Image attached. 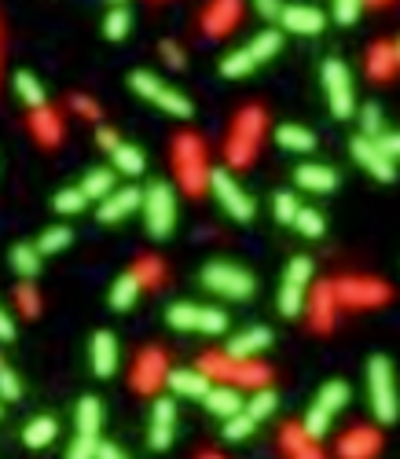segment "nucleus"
Masks as SVG:
<instances>
[{
	"label": "nucleus",
	"instance_id": "f257e3e1",
	"mask_svg": "<svg viewBox=\"0 0 400 459\" xmlns=\"http://www.w3.org/2000/svg\"><path fill=\"white\" fill-rule=\"evenodd\" d=\"M367 401L379 422H396L400 401H396V372L389 357H371L367 360Z\"/></svg>",
	"mask_w": 400,
	"mask_h": 459
},
{
	"label": "nucleus",
	"instance_id": "f03ea898",
	"mask_svg": "<svg viewBox=\"0 0 400 459\" xmlns=\"http://www.w3.org/2000/svg\"><path fill=\"white\" fill-rule=\"evenodd\" d=\"M129 88L136 92V96H143L147 103H155L162 114H169V118H192L195 114V107H192V100L184 96V92H176L173 85H166L162 78H155L151 70H133L129 74Z\"/></svg>",
	"mask_w": 400,
	"mask_h": 459
},
{
	"label": "nucleus",
	"instance_id": "7ed1b4c3",
	"mask_svg": "<svg viewBox=\"0 0 400 459\" xmlns=\"http://www.w3.org/2000/svg\"><path fill=\"white\" fill-rule=\"evenodd\" d=\"M143 221H147V235L151 239H169L176 228V192L169 188L166 180H155L143 192Z\"/></svg>",
	"mask_w": 400,
	"mask_h": 459
},
{
	"label": "nucleus",
	"instance_id": "20e7f679",
	"mask_svg": "<svg viewBox=\"0 0 400 459\" xmlns=\"http://www.w3.org/2000/svg\"><path fill=\"white\" fill-rule=\"evenodd\" d=\"M349 405V386L346 382H327L323 389H320V397L313 401V408L305 412V438L309 441H320L327 430H331V422H334V415L342 412Z\"/></svg>",
	"mask_w": 400,
	"mask_h": 459
},
{
	"label": "nucleus",
	"instance_id": "39448f33",
	"mask_svg": "<svg viewBox=\"0 0 400 459\" xmlns=\"http://www.w3.org/2000/svg\"><path fill=\"white\" fill-rule=\"evenodd\" d=\"M202 287L221 298H232V301H246L254 294V275L232 261H209L202 268Z\"/></svg>",
	"mask_w": 400,
	"mask_h": 459
},
{
	"label": "nucleus",
	"instance_id": "423d86ee",
	"mask_svg": "<svg viewBox=\"0 0 400 459\" xmlns=\"http://www.w3.org/2000/svg\"><path fill=\"white\" fill-rule=\"evenodd\" d=\"M323 92H327V103L334 118H353L356 114V92H353V74L342 59H327L323 70H320Z\"/></svg>",
	"mask_w": 400,
	"mask_h": 459
},
{
	"label": "nucleus",
	"instance_id": "0eeeda50",
	"mask_svg": "<svg viewBox=\"0 0 400 459\" xmlns=\"http://www.w3.org/2000/svg\"><path fill=\"white\" fill-rule=\"evenodd\" d=\"M206 184H209V192L217 195V202L224 206V213H228L232 221H254L257 206H254V199L246 195V188H242V184L228 169H209L206 173Z\"/></svg>",
	"mask_w": 400,
	"mask_h": 459
},
{
	"label": "nucleus",
	"instance_id": "6e6552de",
	"mask_svg": "<svg viewBox=\"0 0 400 459\" xmlns=\"http://www.w3.org/2000/svg\"><path fill=\"white\" fill-rule=\"evenodd\" d=\"M78 438L67 452V459H92V452H96L100 445V426H103V405L96 401V397H81V405H78Z\"/></svg>",
	"mask_w": 400,
	"mask_h": 459
},
{
	"label": "nucleus",
	"instance_id": "1a4fd4ad",
	"mask_svg": "<svg viewBox=\"0 0 400 459\" xmlns=\"http://www.w3.org/2000/svg\"><path fill=\"white\" fill-rule=\"evenodd\" d=\"M257 136H261V111L250 107V111H242L239 126H235V136H232V143H228V155H232L235 166L250 162V159L257 155Z\"/></svg>",
	"mask_w": 400,
	"mask_h": 459
},
{
	"label": "nucleus",
	"instance_id": "9d476101",
	"mask_svg": "<svg viewBox=\"0 0 400 459\" xmlns=\"http://www.w3.org/2000/svg\"><path fill=\"white\" fill-rule=\"evenodd\" d=\"M176 166H180V184L188 192H202L206 188V166H202V147L192 136H180L176 140Z\"/></svg>",
	"mask_w": 400,
	"mask_h": 459
},
{
	"label": "nucleus",
	"instance_id": "9b49d317",
	"mask_svg": "<svg viewBox=\"0 0 400 459\" xmlns=\"http://www.w3.org/2000/svg\"><path fill=\"white\" fill-rule=\"evenodd\" d=\"M349 151H353V159L363 166V173H371V176H375V180H382V184H393V180H396V169H393V162L382 155L375 140L356 136V140L349 143Z\"/></svg>",
	"mask_w": 400,
	"mask_h": 459
},
{
	"label": "nucleus",
	"instance_id": "f8f14e48",
	"mask_svg": "<svg viewBox=\"0 0 400 459\" xmlns=\"http://www.w3.org/2000/svg\"><path fill=\"white\" fill-rule=\"evenodd\" d=\"M173 434H176V405L169 401V397H159L155 408H151V434H147V441H151V448L166 452L173 445Z\"/></svg>",
	"mask_w": 400,
	"mask_h": 459
},
{
	"label": "nucleus",
	"instance_id": "ddd939ff",
	"mask_svg": "<svg viewBox=\"0 0 400 459\" xmlns=\"http://www.w3.org/2000/svg\"><path fill=\"white\" fill-rule=\"evenodd\" d=\"M280 22H283V29H290V34L316 37L327 26V15L313 4H287V8H280Z\"/></svg>",
	"mask_w": 400,
	"mask_h": 459
},
{
	"label": "nucleus",
	"instance_id": "4468645a",
	"mask_svg": "<svg viewBox=\"0 0 400 459\" xmlns=\"http://www.w3.org/2000/svg\"><path fill=\"white\" fill-rule=\"evenodd\" d=\"M272 346V331L268 327H246V331H239V334H232L228 339V349H224V357L228 360H254V357H261L265 349Z\"/></svg>",
	"mask_w": 400,
	"mask_h": 459
},
{
	"label": "nucleus",
	"instance_id": "2eb2a0df",
	"mask_svg": "<svg viewBox=\"0 0 400 459\" xmlns=\"http://www.w3.org/2000/svg\"><path fill=\"white\" fill-rule=\"evenodd\" d=\"M140 202H143V192L140 188H114L103 202H100V221L103 225H118V221H126L129 213H136L140 209Z\"/></svg>",
	"mask_w": 400,
	"mask_h": 459
},
{
	"label": "nucleus",
	"instance_id": "dca6fc26",
	"mask_svg": "<svg viewBox=\"0 0 400 459\" xmlns=\"http://www.w3.org/2000/svg\"><path fill=\"white\" fill-rule=\"evenodd\" d=\"M166 386L176 393V397H188V401H202L206 389L213 386L209 375H202L199 367H173L166 372Z\"/></svg>",
	"mask_w": 400,
	"mask_h": 459
},
{
	"label": "nucleus",
	"instance_id": "f3484780",
	"mask_svg": "<svg viewBox=\"0 0 400 459\" xmlns=\"http://www.w3.org/2000/svg\"><path fill=\"white\" fill-rule=\"evenodd\" d=\"M88 357H92V372H96L100 379H110L118 372V339L110 331H96L92 334Z\"/></svg>",
	"mask_w": 400,
	"mask_h": 459
},
{
	"label": "nucleus",
	"instance_id": "a211bd4d",
	"mask_svg": "<svg viewBox=\"0 0 400 459\" xmlns=\"http://www.w3.org/2000/svg\"><path fill=\"white\" fill-rule=\"evenodd\" d=\"M166 357H162V349H147V353H140V360H136V372H133V386L140 389V393H151L159 382H166Z\"/></svg>",
	"mask_w": 400,
	"mask_h": 459
},
{
	"label": "nucleus",
	"instance_id": "6ab92c4d",
	"mask_svg": "<svg viewBox=\"0 0 400 459\" xmlns=\"http://www.w3.org/2000/svg\"><path fill=\"white\" fill-rule=\"evenodd\" d=\"M294 180H298V188L305 192H316V195H327L338 188V173L331 166H320V162H305L294 169Z\"/></svg>",
	"mask_w": 400,
	"mask_h": 459
},
{
	"label": "nucleus",
	"instance_id": "aec40b11",
	"mask_svg": "<svg viewBox=\"0 0 400 459\" xmlns=\"http://www.w3.org/2000/svg\"><path fill=\"white\" fill-rule=\"evenodd\" d=\"M202 405H206L213 415H217V419H232V415L242 412V397H239V389H232V386H209L206 397H202Z\"/></svg>",
	"mask_w": 400,
	"mask_h": 459
},
{
	"label": "nucleus",
	"instance_id": "412c9836",
	"mask_svg": "<svg viewBox=\"0 0 400 459\" xmlns=\"http://www.w3.org/2000/svg\"><path fill=\"white\" fill-rule=\"evenodd\" d=\"M140 280L133 272H121L118 280H114V287H110V309H118V313H129L133 305H136V298H140Z\"/></svg>",
	"mask_w": 400,
	"mask_h": 459
},
{
	"label": "nucleus",
	"instance_id": "4be33fe9",
	"mask_svg": "<svg viewBox=\"0 0 400 459\" xmlns=\"http://www.w3.org/2000/svg\"><path fill=\"white\" fill-rule=\"evenodd\" d=\"M59 434V422L52 415H37V419H29L26 422V430H22V441L26 448H48Z\"/></svg>",
	"mask_w": 400,
	"mask_h": 459
},
{
	"label": "nucleus",
	"instance_id": "5701e85b",
	"mask_svg": "<svg viewBox=\"0 0 400 459\" xmlns=\"http://www.w3.org/2000/svg\"><path fill=\"white\" fill-rule=\"evenodd\" d=\"M239 19V0H217L209 12H206V34H228Z\"/></svg>",
	"mask_w": 400,
	"mask_h": 459
},
{
	"label": "nucleus",
	"instance_id": "b1692460",
	"mask_svg": "<svg viewBox=\"0 0 400 459\" xmlns=\"http://www.w3.org/2000/svg\"><path fill=\"white\" fill-rule=\"evenodd\" d=\"M275 143L287 147V151H298V155L316 151V136H313V129H305V126H280L275 129Z\"/></svg>",
	"mask_w": 400,
	"mask_h": 459
},
{
	"label": "nucleus",
	"instance_id": "393cba45",
	"mask_svg": "<svg viewBox=\"0 0 400 459\" xmlns=\"http://www.w3.org/2000/svg\"><path fill=\"white\" fill-rule=\"evenodd\" d=\"M8 261H12V268L22 275V280H34V275H41V254L34 250V242H15Z\"/></svg>",
	"mask_w": 400,
	"mask_h": 459
},
{
	"label": "nucleus",
	"instance_id": "a878e982",
	"mask_svg": "<svg viewBox=\"0 0 400 459\" xmlns=\"http://www.w3.org/2000/svg\"><path fill=\"white\" fill-rule=\"evenodd\" d=\"M110 159H114V173H126V176H140L147 159H143V151L136 143H118L110 151Z\"/></svg>",
	"mask_w": 400,
	"mask_h": 459
},
{
	"label": "nucleus",
	"instance_id": "bb28decb",
	"mask_svg": "<svg viewBox=\"0 0 400 459\" xmlns=\"http://www.w3.org/2000/svg\"><path fill=\"white\" fill-rule=\"evenodd\" d=\"M81 192L88 202H103L114 192V169H88L81 180Z\"/></svg>",
	"mask_w": 400,
	"mask_h": 459
},
{
	"label": "nucleus",
	"instance_id": "cd10ccee",
	"mask_svg": "<svg viewBox=\"0 0 400 459\" xmlns=\"http://www.w3.org/2000/svg\"><path fill=\"white\" fill-rule=\"evenodd\" d=\"M280 48H283V34H280V29H261V34L246 45V52L254 55V63H268V59L280 55Z\"/></svg>",
	"mask_w": 400,
	"mask_h": 459
},
{
	"label": "nucleus",
	"instance_id": "c85d7f7f",
	"mask_svg": "<svg viewBox=\"0 0 400 459\" xmlns=\"http://www.w3.org/2000/svg\"><path fill=\"white\" fill-rule=\"evenodd\" d=\"M375 448H379L375 430H353L349 438H342V445H338V452H342L346 459H363V455H371Z\"/></svg>",
	"mask_w": 400,
	"mask_h": 459
},
{
	"label": "nucleus",
	"instance_id": "c756f323",
	"mask_svg": "<svg viewBox=\"0 0 400 459\" xmlns=\"http://www.w3.org/2000/svg\"><path fill=\"white\" fill-rule=\"evenodd\" d=\"M15 92H19V100L29 107V111H37V107H45V85L29 74V70H19L15 74Z\"/></svg>",
	"mask_w": 400,
	"mask_h": 459
},
{
	"label": "nucleus",
	"instance_id": "7c9ffc66",
	"mask_svg": "<svg viewBox=\"0 0 400 459\" xmlns=\"http://www.w3.org/2000/svg\"><path fill=\"white\" fill-rule=\"evenodd\" d=\"M29 126H34V133L41 136V143H48V147H55L59 143V118L48 111V107H37L34 114H29Z\"/></svg>",
	"mask_w": 400,
	"mask_h": 459
},
{
	"label": "nucleus",
	"instance_id": "2f4dec72",
	"mask_svg": "<svg viewBox=\"0 0 400 459\" xmlns=\"http://www.w3.org/2000/svg\"><path fill=\"white\" fill-rule=\"evenodd\" d=\"M129 29H133V12L126 4H114L107 12V19H103V34L110 41H121V37H129Z\"/></svg>",
	"mask_w": 400,
	"mask_h": 459
},
{
	"label": "nucleus",
	"instance_id": "473e14b6",
	"mask_svg": "<svg viewBox=\"0 0 400 459\" xmlns=\"http://www.w3.org/2000/svg\"><path fill=\"white\" fill-rule=\"evenodd\" d=\"M70 242H74V232L55 225V228H45V232H41V239H37V247H34V250L45 258V254H59V250H67Z\"/></svg>",
	"mask_w": 400,
	"mask_h": 459
},
{
	"label": "nucleus",
	"instance_id": "72a5a7b5",
	"mask_svg": "<svg viewBox=\"0 0 400 459\" xmlns=\"http://www.w3.org/2000/svg\"><path fill=\"white\" fill-rule=\"evenodd\" d=\"M305 305H309V294H305V287H294V283L283 280V287H280V313L294 320V316L305 313Z\"/></svg>",
	"mask_w": 400,
	"mask_h": 459
},
{
	"label": "nucleus",
	"instance_id": "f704fd0d",
	"mask_svg": "<svg viewBox=\"0 0 400 459\" xmlns=\"http://www.w3.org/2000/svg\"><path fill=\"white\" fill-rule=\"evenodd\" d=\"M166 320H169V327H176V331H195V324H199V305H192V301H173L169 309H166Z\"/></svg>",
	"mask_w": 400,
	"mask_h": 459
},
{
	"label": "nucleus",
	"instance_id": "c9c22d12",
	"mask_svg": "<svg viewBox=\"0 0 400 459\" xmlns=\"http://www.w3.org/2000/svg\"><path fill=\"white\" fill-rule=\"evenodd\" d=\"M396 55H393V45H375L371 55H367V70H371L375 78H393L396 70Z\"/></svg>",
	"mask_w": 400,
	"mask_h": 459
},
{
	"label": "nucleus",
	"instance_id": "e433bc0d",
	"mask_svg": "<svg viewBox=\"0 0 400 459\" xmlns=\"http://www.w3.org/2000/svg\"><path fill=\"white\" fill-rule=\"evenodd\" d=\"M254 67H257V63H254V55L246 52V48H239V52H232V55L221 59V74L232 78V81H235V78H246V74H254Z\"/></svg>",
	"mask_w": 400,
	"mask_h": 459
},
{
	"label": "nucleus",
	"instance_id": "4c0bfd02",
	"mask_svg": "<svg viewBox=\"0 0 400 459\" xmlns=\"http://www.w3.org/2000/svg\"><path fill=\"white\" fill-rule=\"evenodd\" d=\"M356 118H360V136H367V140H379V136L386 133L379 103H363V107L356 111Z\"/></svg>",
	"mask_w": 400,
	"mask_h": 459
},
{
	"label": "nucleus",
	"instance_id": "58836bf2",
	"mask_svg": "<svg viewBox=\"0 0 400 459\" xmlns=\"http://www.w3.org/2000/svg\"><path fill=\"white\" fill-rule=\"evenodd\" d=\"M294 228H298L301 235H309V239H320L327 225H323V213H320V209L301 206V209H298V217H294Z\"/></svg>",
	"mask_w": 400,
	"mask_h": 459
},
{
	"label": "nucleus",
	"instance_id": "ea45409f",
	"mask_svg": "<svg viewBox=\"0 0 400 459\" xmlns=\"http://www.w3.org/2000/svg\"><path fill=\"white\" fill-rule=\"evenodd\" d=\"M232 379H239V382H246V386L261 389V386L268 382V367H261V364H254V360H239V364L232 367Z\"/></svg>",
	"mask_w": 400,
	"mask_h": 459
},
{
	"label": "nucleus",
	"instance_id": "a19ab883",
	"mask_svg": "<svg viewBox=\"0 0 400 459\" xmlns=\"http://www.w3.org/2000/svg\"><path fill=\"white\" fill-rule=\"evenodd\" d=\"M242 412L250 415L254 422H261V419H268L272 412H275V389H268V386H261L257 393H254V401L250 405H242Z\"/></svg>",
	"mask_w": 400,
	"mask_h": 459
},
{
	"label": "nucleus",
	"instance_id": "79ce46f5",
	"mask_svg": "<svg viewBox=\"0 0 400 459\" xmlns=\"http://www.w3.org/2000/svg\"><path fill=\"white\" fill-rule=\"evenodd\" d=\"M298 209H301V202L290 192H275L272 195V213H275V221H280V225H294Z\"/></svg>",
	"mask_w": 400,
	"mask_h": 459
},
{
	"label": "nucleus",
	"instance_id": "37998d69",
	"mask_svg": "<svg viewBox=\"0 0 400 459\" xmlns=\"http://www.w3.org/2000/svg\"><path fill=\"white\" fill-rule=\"evenodd\" d=\"M195 331H202V334H224V331H228V316H224L221 309L199 305V324H195Z\"/></svg>",
	"mask_w": 400,
	"mask_h": 459
},
{
	"label": "nucleus",
	"instance_id": "c03bdc74",
	"mask_svg": "<svg viewBox=\"0 0 400 459\" xmlns=\"http://www.w3.org/2000/svg\"><path fill=\"white\" fill-rule=\"evenodd\" d=\"M254 430H257V422H254L250 415H246V412H239V415L224 419V438H228V441H246Z\"/></svg>",
	"mask_w": 400,
	"mask_h": 459
},
{
	"label": "nucleus",
	"instance_id": "a18cd8bd",
	"mask_svg": "<svg viewBox=\"0 0 400 459\" xmlns=\"http://www.w3.org/2000/svg\"><path fill=\"white\" fill-rule=\"evenodd\" d=\"M55 213H81L85 206H88V199H85V192L81 188H63V192H59L55 195Z\"/></svg>",
	"mask_w": 400,
	"mask_h": 459
},
{
	"label": "nucleus",
	"instance_id": "49530a36",
	"mask_svg": "<svg viewBox=\"0 0 400 459\" xmlns=\"http://www.w3.org/2000/svg\"><path fill=\"white\" fill-rule=\"evenodd\" d=\"M133 275L140 280V287H155V283H162V275H166V268L155 261V258H140V265L133 268Z\"/></svg>",
	"mask_w": 400,
	"mask_h": 459
},
{
	"label": "nucleus",
	"instance_id": "de8ad7c7",
	"mask_svg": "<svg viewBox=\"0 0 400 459\" xmlns=\"http://www.w3.org/2000/svg\"><path fill=\"white\" fill-rule=\"evenodd\" d=\"M331 12H334V22L353 26L363 12V0H331Z\"/></svg>",
	"mask_w": 400,
	"mask_h": 459
},
{
	"label": "nucleus",
	"instance_id": "09e8293b",
	"mask_svg": "<svg viewBox=\"0 0 400 459\" xmlns=\"http://www.w3.org/2000/svg\"><path fill=\"white\" fill-rule=\"evenodd\" d=\"M283 280L294 283V287H309V280H313V261H309V258H294V261L287 265Z\"/></svg>",
	"mask_w": 400,
	"mask_h": 459
},
{
	"label": "nucleus",
	"instance_id": "8fccbe9b",
	"mask_svg": "<svg viewBox=\"0 0 400 459\" xmlns=\"http://www.w3.org/2000/svg\"><path fill=\"white\" fill-rule=\"evenodd\" d=\"M22 397V382L15 372H8V367H0V401H19Z\"/></svg>",
	"mask_w": 400,
	"mask_h": 459
},
{
	"label": "nucleus",
	"instance_id": "3c124183",
	"mask_svg": "<svg viewBox=\"0 0 400 459\" xmlns=\"http://www.w3.org/2000/svg\"><path fill=\"white\" fill-rule=\"evenodd\" d=\"M15 298H19V309L26 313V316H34V313H41V298H37V291H34V283H22L19 291H15Z\"/></svg>",
	"mask_w": 400,
	"mask_h": 459
},
{
	"label": "nucleus",
	"instance_id": "603ef678",
	"mask_svg": "<svg viewBox=\"0 0 400 459\" xmlns=\"http://www.w3.org/2000/svg\"><path fill=\"white\" fill-rule=\"evenodd\" d=\"M375 143H379V151H382V155H386L389 162H396V159H400V133H389V129H386Z\"/></svg>",
	"mask_w": 400,
	"mask_h": 459
},
{
	"label": "nucleus",
	"instance_id": "864d4df0",
	"mask_svg": "<svg viewBox=\"0 0 400 459\" xmlns=\"http://www.w3.org/2000/svg\"><path fill=\"white\" fill-rule=\"evenodd\" d=\"M70 107H74V111H78L81 118H92V121H96V118H100V107H96V103H92L88 96H70Z\"/></svg>",
	"mask_w": 400,
	"mask_h": 459
},
{
	"label": "nucleus",
	"instance_id": "5fc2aeb1",
	"mask_svg": "<svg viewBox=\"0 0 400 459\" xmlns=\"http://www.w3.org/2000/svg\"><path fill=\"white\" fill-rule=\"evenodd\" d=\"M162 59H166L173 70L184 67V52H180V45H173V41H162Z\"/></svg>",
	"mask_w": 400,
	"mask_h": 459
},
{
	"label": "nucleus",
	"instance_id": "6e6d98bb",
	"mask_svg": "<svg viewBox=\"0 0 400 459\" xmlns=\"http://www.w3.org/2000/svg\"><path fill=\"white\" fill-rule=\"evenodd\" d=\"M92 459H129V455L121 452L118 445H107V441H100V445H96V452H92Z\"/></svg>",
	"mask_w": 400,
	"mask_h": 459
},
{
	"label": "nucleus",
	"instance_id": "4d7b16f0",
	"mask_svg": "<svg viewBox=\"0 0 400 459\" xmlns=\"http://www.w3.org/2000/svg\"><path fill=\"white\" fill-rule=\"evenodd\" d=\"M96 143H100L103 151H114V147H118L121 140H118V133H114V129H107V126H100V129H96Z\"/></svg>",
	"mask_w": 400,
	"mask_h": 459
},
{
	"label": "nucleus",
	"instance_id": "13d9d810",
	"mask_svg": "<svg viewBox=\"0 0 400 459\" xmlns=\"http://www.w3.org/2000/svg\"><path fill=\"white\" fill-rule=\"evenodd\" d=\"M15 339V320L0 309V342H12Z\"/></svg>",
	"mask_w": 400,
	"mask_h": 459
},
{
	"label": "nucleus",
	"instance_id": "bf43d9fd",
	"mask_svg": "<svg viewBox=\"0 0 400 459\" xmlns=\"http://www.w3.org/2000/svg\"><path fill=\"white\" fill-rule=\"evenodd\" d=\"M254 8H257L265 19H275V15H280V0H254Z\"/></svg>",
	"mask_w": 400,
	"mask_h": 459
},
{
	"label": "nucleus",
	"instance_id": "052dcab7",
	"mask_svg": "<svg viewBox=\"0 0 400 459\" xmlns=\"http://www.w3.org/2000/svg\"><path fill=\"white\" fill-rule=\"evenodd\" d=\"M294 459H320V452H316L313 445H301V448L294 452Z\"/></svg>",
	"mask_w": 400,
	"mask_h": 459
},
{
	"label": "nucleus",
	"instance_id": "680f3d73",
	"mask_svg": "<svg viewBox=\"0 0 400 459\" xmlns=\"http://www.w3.org/2000/svg\"><path fill=\"white\" fill-rule=\"evenodd\" d=\"M393 55H396V63H400V37L393 41Z\"/></svg>",
	"mask_w": 400,
	"mask_h": 459
},
{
	"label": "nucleus",
	"instance_id": "e2e57ef3",
	"mask_svg": "<svg viewBox=\"0 0 400 459\" xmlns=\"http://www.w3.org/2000/svg\"><path fill=\"white\" fill-rule=\"evenodd\" d=\"M110 4H126V0H110Z\"/></svg>",
	"mask_w": 400,
	"mask_h": 459
},
{
	"label": "nucleus",
	"instance_id": "0e129e2a",
	"mask_svg": "<svg viewBox=\"0 0 400 459\" xmlns=\"http://www.w3.org/2000/svg\"><path fill=\"white\" fill-rule=\"evenodd\" d=\"M202 459H221V455H202Z\"/></svg>",
	"mask_w": 400,
	"mask_h": 459
},
{
	"label": "nucleus",
	"instance_id": "69168bd1",
	"mask_svg": "<svg viewBox=\"0 0 400 459\" xmlns=\"http://www.w3.org/2000/svg\"><path fill=\"white\" fill-rule=\"evenodd\" d=\"M0 367H4V357H0Z\"/></svg>",
	"mask_w": 400,
	"mask_h": 459
},
{
	"label": "nucleus",
	"instance_id": "338daca9",
	"mask_svg": "<svg viewBox=\"0 0 400 459\" xmlns=\"http://www.w3.org/2000/svg\"><path fill=\"white\" fill-rule=\"evenodd\" d=\"M375 4H382V0H375Z\"/></svg>",
	"mask_w": 400,
	"mask_h": 459
},
{
	"label": "nucleus",
	"instance_id": "774afa93",
	"mask_svg": "<svg viewBox=\"0 0 400 459\" xmlns=\"http://www.w3.org/2000/svg\"><path fill=\"white\" fill-rule=\"evenodd\" d=\"M0 412H4V408H0Z\"/></svg>",
	"mask_w": 400,
	"mask_h": 459
}]
</instances>
